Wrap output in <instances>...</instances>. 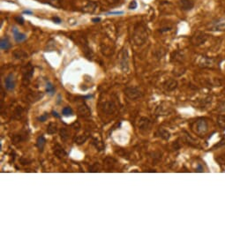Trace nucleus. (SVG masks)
Masks as SVG:
<instances>
[{"instance_id":"obj_6","label":"nucleus","mask_w":225,"mask_h":225,"mask_svg":"<svg viewBox=\"0 0 225 225\" xmlns=\"http://www.w3.org/2000/svg\"><path fill=\"white\" fill-rule=\"evenodd\" d=\"M209 30L213 31H223L225 30V19H218L212 21L209 27Z\"/></svg>"},{"instance_id":"obj_32","label":"nucleus","mask_w":225,"mask_h":225,"mask_svg":"<svg viewBox=\"0 0 225 225\" xmlns=\"http://www.w3.org/2000/svg\"><path fill=\"white\" fill-rule=\"evenodd\" d=\"M109 5H115V4H117L119 2V0H105Z\"/></svg>"},{"instance_id":"obj_15","label":"nucleus","mask_w":225,"mask_h":225,"mask_svg":"<svg viewBox=\"0 0 225 225\" xmlns=\"http://www.w3.org/2000/svg\"><path fill=\"white\" fill-rule=\"evenodd\" d=\"M150 125H151V121L148 118H147V117L141 118V120L139 122V129L141 131H146L147 129H149Z\"/></svg>"},{"instance_id":"obj_33","label":"nucleus","mask_w":225,"mask_h":225,"mask_svg":"<svg viewBox=\"0 0 225 225\" xmlns=\"http://www.w3.org/2000/svg\"><path fill=\"white\" fill-rule=\"evenodd\" d=\"M52 20H53L56 24H60V23H61V19H60V18H58V17H53V18H52Z\"/></svg>"},{"instance_id":"obj_35","label":"nucleus","mask_w":225,"mask_h":225,"mask_svg":"<svg viewBox=\"0 0 225 225\" xmlns=\"http://www.w3.org/2000/svg\"><path fill=\"white\" fill-rule=\"evenodd\" d=\"M52 115H53L54 117H60V116L58 115L57 111H52Z\"/></svg>"},{"instance_id":"obj_16","label":"nucleus","mask_w":225,"mask_h":225,"mask_svg":"<svg viewBox=\"0 0 225 225\" xmlns=\"http://www.w3.org/2000/svg\"><path fill=\"white\" fill-rule=\"evenodd\" d=\"M178 87V82L175 80H169L163 83V88L167 91H173L177 88Z\"/></svg>"},{"instance_id":"obj_21","label":"nucleus","mask_w":225,"mask_h":225,"mask_svg":"<svg viewBox=\"0 0 225 225\" xmlns=\"http://www.w3.org/2000/svg\"><path fill=\"white\" fill-rule=\"evenodd\" d=\"M13 56L15 57V58L17 59H24L27 57V54L26 52H24L21 50H16L15 51L13 52Z\"/></svg>"},{"instance_id":"obj_19","label":"nucleus","mask_w":225,"mask_h":225,"mask_svg":"<svg viewBox=\"0 0 225 225\" xmlns=\"http://www.w3.org/2000/svg\"><path fill=\"white\" fill-rule=\"evenodd\" d=\"M45 143H46V140H45L44 136H43V135L39 136L38 138H37V141H36V146H37V148H38L41 151H43V149L44 148Z\"/></svg>"},{"instance_id":"obj_14","label":"nucleus","mask_w":225,"mask_h":225,"mask_svg":"<svg viewBox=\"0 0 225 225\" xmlns=\"http://www.w3.org/2000/svg\"><path fill=\"white\" fill-rule=\"evenodd\" d=\"M214 64V59L207 57H201L199 61V65L201 67H210Z\"/></svg>"},{"instance_id":"obj_30","label":"nucleus","mask_w":225,"mask_h":225,"mask_svg":"<svg viewBox=\"0 0 225 225\" xmlns=\"http://www.w3.org/2000/svg\"><path fill=\"white\" fill-rule=\"evenodd\" d=\"M47 118H48V114H47V113H45V114H43V116L39 117L38 120L40 121V122H44V121L47 120Z\"/></svg>"},{"instance_id":"obj_25","label":"nucleus","mask_w":225,"mask_h":225,"mask_svg":"<svg viewBox=\"0 0 225 225\" xmlns=\"http://www.w3.org/2000/svg\"><path fill=\"white\" fill-rule=\"evenodd\" d=\"M217 125L220 128L225 129V116L220 115L217 117Z\"/></svg>"},{"instance_id":"obj_1","label":"nucleus","mask_w":225,"mask_h":225,"mask_svg":"<svg viewBox=\"0 0 225 225\" xmlns=\"http://www.w3.org/2000/svg\"><path fill=\"white\" fill-rule=\"evenodd\" d=\"M148 31L146 27L142 24H138L135 27L133 38L136 45H142L148 40Z\"/></svg>"},{"instance_id":"obj_26","label":"nucleus","mask_w":225,"mask_h":225,"mask_svg":"<svg viewBox=\"0 0 225 225\" xmlns=\"http://www.w3.org/2000/svg\"><path fill=\"white\" fill-rule=\"evenodd\" d=\"M46 91L48 94H50L51 96H52L55 92V88L54 86L52 85L51 82H47V85H46Z\"/></svg>"},{"instance_id":"obj_36","label":"nucleus","mask_w":225,"mask_h":225,"mask_svg":"<svg viewBox=\"0 0 225 225\" xmlns=\"http://www.w3.org/2000/svg\"><path fill=\"white\" fill-rule=\"evenodd\" d=\"M100 20H101L100 18H94V19H92V21H93V22H96H96H99Z\"/></svg>"},{"instance_id":"obj_12","label":"nucleus","mask_w":225,"mask_h":225,"mask_svg":"<svg viewBox=\"0 0 225 225\" xmlns=\"http://www.w3.org/2000/svg\"><path fill=\"white\" fill-rule=\"evenodd\" d=\"M78 112L79 114L83 117H89L91 114V111L90 109L88 108V106L85 103H82L80 105H79L78 107Z\"/></svg>"},{"instance_id":"obj_27","label":"nucleus","mask_w":225,"mask_h":225,"mask_svg":"<svg viewBox=\"0 0 225 225\" xmlns=\"http://www.w3.org/2000/svg\"><path fill=\"white\" fill-rule=\"evenodd\" d=\"M62 113H63V115L65 117H68V116H72V113H73V111H72V109L71 107H64L63 110H62Z\"/></svg>"},{"instance_id":"obj_10","label":"nucleus","mask_w":225,"mask_h":225,"mask_svg":"<svg viewBox=\"0 0 225 225\" xmlns=\"http://www.w3.org/2000/svg\"><path fill=\"white\" fill-rule=\"evenodd\" d=\"M178 6L183 11H189L193 9L194 6V3L192 0H179Z\"/></svg>"},{"instance_id":"obj_24","label":"nucleus","mask_w":225,"mask_h":225,"mask_svg":"<svg viewBox=\"0 0 225 225\" xmlns=\"http://www.w3.org/2000/svg\"><path fill=\"white\" fill-rule=\"evenodd\" d=\"M86 141H87V137L85 135H79V136L74 138V141H73L75 142L76 144H78V145H81Z\"/></svg>"},{"instance_id":"obj_23","label":"nucleus","mask_w":225,"mask_h":225,"mask_svg":"<svg viewBox=\"0 0 225 225\" xmlns=\"http://www.w3.org/2000/svg\"><path fill=\"white\" fill-rule=\"evenodd\" d=\"M59 135H60V137L63 141H66L69 138V132L66 128H61L60 132H59Z\"/></svg>"},{"instance_id":"obj_34","label":"nucleus","mask_w":225,"mask_h":225,"mask_svg":"<svg viewBox=\"0 0 225 225\" xmlns=\"http://www.w3.org/2000/svg\"><path fill=\"white\" fill-rule=\"evenodd\" d=\"M23 13L24 14H29V15H32L33 13L31 11H29V10H25V11H23Z\"/></svg>"},{"instance_id":"obj_31","label":"nucleus","mask_w":225,"mask_h":225,"mask_svg":"<svg viewBox=\"0 0 225 225\" xmlns=\"http://www.w3.org/2000/svg\"><path fill=\"white\" fill-rule=\"evenodd\" d=\"M124 12L122 11H117V12H109L107 13V15H121L123 14Z\"/></svg>"},{"instance_id":"obj_29","label":"nucleus","mask_w":225,"mask_h":225,"mask_svg":"<svg viewBox=\"0 0 225 225\" xmlns=\"http://www.w3.org/2000/svg\"><path fill=\"white\" fill-rule=\"evenodd\" d=\"M135 8H137V2L133 0V2H131V4L129 5V9L130 10H134Z\"/></svg>"},{"instance_id":"obj_7","label":"nucleus","mask_w":225,"mask_h":225,"mask_svg":"<svg viewBox=\"0 0 225 225\" xmlns=\"http://www.w3.org/2000/svg\"><path fill=\"white\" fill-rule=\"evenodd\" d=\"M34 73V67L31 64H27L23 69V83L28 84Z\"/></svg>"},{"instance_id":"obj_13","label":"nucleus","mask_w":225,"mask_h":225,"mask_svg":"<svg viewBox=\"0 0 225 225\" xmlns=\"http://www.w3.org/2000/svg\"><path fill=\"white\" fill-rule=\"evenodd\" d=\"M54 154L55 155L59 158V159H62V158H64V157H66V152L64 151V149L60 145H58V144H56L55 145V147H54Z\"/></svg>"},{"instance_id":"obj_9","label":"nucleus","mask_w":225,"mask_h":225,"mask_svg":"<svg viewBox=\"0 0 225 225\" xmlns=\"http://www.w3.org/2000/svg\"><path fill=\"white\" fill-rule=\"evenodd\" d=\"M5 86L8 91H13L15 88V79L13 73L7 75V77L5 80Z\"/></svg>"},{"instance_id":"obj_20","label":"nucleus","mask_w":225,"mask_h":225,"mask_svg":"<svg viewBox=\"0 0 225 225\" xmlns=\"http://www.w3.org/2000/svg\"><path fill=\"white\" fill-rule=\"evenodd\" d=\"M58 131V126L56 123H50L48 127H47V133L49 134H54Z\"/></svg>"},{"instance_id":"obj_8","label":"nucleus","mask_w":225,"mask_h":225,"mask_svg":"<svg viewBox=\"0 0 225 225\" xmlns=\"http://www.w3.org/2000/svg\"><path fill=\"white\" fill-rule=\"evenodd\" d=\"M98 8H99V4H98L97 2L90 1V2H88V3L83 7L82 11H83V13L92 14V13H96L97 10H98Z\"/></svg>"},{"instance_id":"obj_18","label":"nucleus","mask_w":225,"mask_h":225,"mask_svg":"<svg viewBox=\"0 0 225 225\" xmlns=\"http://www.w3.org/2000/svg\"><path fill=\"white\" fill-rule=\"evenodd\" d=\"M0 47H1V50H3V51H8V50L11 49L12 44H11V43H10L8 37H4V38L1 39V41H0Z\"/></svg>"},{"instance_id":"obj_17","label":"nucleus","mask_w":225,"mask_h":225,"mask_svg":"<svg viewBox=\"0 0 225 225\" xmlns=\"http://www.w3.org/2000/svg\"><path fill=\"white\" fill-rule=\"evenodd\" d=\"M103 109L104 112H106V113H108V114H111V113H113V112L115 111L116 106H115V104L113 103L108 102V103H103Z\"/></svg>"},{"instance_id":"obj_37","label":"nucleus","mask_w":225,"mask_h":225,"mask_svg":"<svg viewBox=\"0 0 225 225\" xmlns=\"http://www.w3.org/2000/svg\"><path fill=\"white\" fill-rule=\"evenodd\" d=\"M198 171H199V172H201V171H203V169L201 168V166H200V165H199V166H198Z\"/></svg>"},{"instance_id":"obj_28","label":"nucleus","mask_w":225,"mask_h":225,"mask_svg":"<svg viewBox=\"0 0 225 225\" xmlns=\"http://www.w3.org/2000/svg\"><path fill=\"white\" fill-rule=\"evenodd\" d=\"M15 20H16L17 23H19L20 25H23V24H24V19H23L21 16H17V17H15Z\"/></svg>"},{"instance_id":"obj_5","label":"nucleus","mask_w":225,"mask_h":225,"mask_svg":"<svg viewBox=\"0 0 225 225\" xmlns=\"http://www.w3.org/2000/svg\"><path fill=\"white\" fill-rule=\"evenodd\" d=\"M207 40V35L205 33L197 32L193 35V37H192V43H193V45L199 46V45L205 43Z\"/></svg>"},{"instance_id":"obj_4","label":"nucleus","mask_w":225,"mask_h":225,"mask_svg":"<svg viewBox=\"0 0 225 225\" xmlns=\"http://www.w3.org/2000/svg\"><path fill=\"white\" fill-rule=\"evenodd\" d=\"M125 94L126 96L130 99H132V100H135V99H138V98L142 96L141 91L138 88H135V87L126 88L125 89Z\"/></svg>"},{"instance_id":"obj_3","label":"nucleus","mask_w":225,"mask_h":225,"mask_svg":"<svg viewBox=\"0 0 225 225\" xmlns=\"http://www.w3.org/2000/svg\"><path fill=\"white\" fill-rule=\"evenodd\" d=\"M119 65H120V68L122 69L123 71H127L129 67V56H128V51L127 50L124 49L122 51L120 52L119 54Z\"/></svg>"},{"instance_id":"obj_22","label":"nucleus","mask_w":225,"mask_h":225,"mask_svg":"<svg viewBox=\"0 0 225 225\" xmlns=\"http://www.w3.org/2000/svg\"><path fill=\"white\" fill-rule=\"evenodd\" d=\"M157 134L159 135L162 139H163V140H169V139H170V133H169L168 131H166V130H164V129H162V128L158 130Z\"/></svg>"},{"instance_id":"obj_2","label":"nucleus","mask_w":225,"mask_h":225,"mask_svg":"<svg viewBox=\"0 0 225 225\" xmlns=\"http://www.w3.org/2000/svg\"><path fill=\"white\" fill-rule=\"evenodd\" d=\"M192 128L194 131V133H196L198 135L202 136V135L206 134L207 129H208V125H207V121L203 119H199L193 124Z\"/></svg>"},{"instance_id":"obj_11","label":"nucleus","mask_w":225,"mask_h":225,"mask_svg":"<svg viewBox=\"0 0 225 225\" xmlns=\"http://www.w3.org/2000/svg\"><path fill=\"white\" fill-rule=\"evenodd\" d=\"M13 38H14V40H15L17 43H22V42H24V41H26L27 40L26 35L23 34V33L19 32L16 27H13Z\"/></svg>"}]
</instances>
